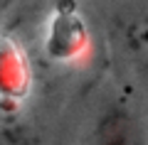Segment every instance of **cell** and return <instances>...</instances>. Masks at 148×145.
I'll list each match as a JSON object with an SVG mask.
<instances>
[{
    "label": "cell",
    "mask_w": 148,
    "mask_h": 145,
    "mask_svg": "<svg viewBox=\"0 0 148 145\" xmlns=\"http://www.w3.org/2000/svg\"><path fill=\"white\" fill-rule=\"evenodd\" d=\"M89 145H146V130L131 111L116 106L96 120Z\"/></svg>",
    "instance_id": "7a4b0ae2"
},
{
    "label": "cell",
    "mask_w": 148,
    "mask_h": 145,
    "mask_svg": "<svg viewBox=\"0 0 148 145\" xmlns=\"http://www.w3.org/2000/svg\"><path fill=\"white\" fill-rule=\"evenodd\" d=\"M116 39L131 67L148 76V3L133 5L126 15H121Z\"/></svg>",
    "instance_id": "6da1fadb"
}]
</instances>
